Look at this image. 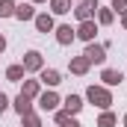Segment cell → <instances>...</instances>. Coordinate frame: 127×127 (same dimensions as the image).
Instances as JSON below:
<instances>
[{"label":"cell","mask_w":127,"mask_h":127,"mask_svg":"<svg viewBox=\"0 0 127 127\" xmlns=\"http://www.w3.org/2000/svg\"><path fill=\"white\" fill-rule=\"evenodd\" d=\"M89 100L95 103V106H100V109H109V103H112V95L106 92V89H100V86H89Z\"/></svg>","instance_id":"obj_1"},{"label":"cell","mask_w":127,"mask_h":127,"mask_svg":"<svg viewBox=\"0 0 127 127\" xmlns=\"http://www.w3.org/2000/svg\"><path fill=\"white\" fill-rule=\"evenodd\" d=\"M95 12H97V0H80V6L74 9V15L80 18V24H83V21H92Z\"/></svg>","instance_id":"obj_2"},{"label":"cell","mask_w":127,"mask_h":127,"mask_svg":"<svg viewBox=\"0 0 127 127\" xmlns=\"http://www.w3.org/2000/svg\"><path fill=\"white\" fill-rule=\"evenodd\" d=\"M89 62H103L106 59V50H103V44H92L89 41V47H86V53H83Z\"/></svg>","instance_id":"obj_3"},{"label":"cell","mask_w":127,"mask_h":127,"mask_svg":"<svg viewBox=\"0 0 127 127\" xmlns=\"http://www.w3.org/2000/svg\"><path fill=\"white\" fill-rule=\"evenodd\" d=\"M100 80H103L106 86H121V80H124V74H121V71H112V68H103V74H100Z\"/></svg>","instance_id":"obj_4"},{"label":"cell","mask_w":127,"mask_h":127,"mask_svg":"<svg viewBox=\"0 0 127 127\" xmlns=\"http://www.w3.org/2000/svg\"><path fill=\"white\" fill-rule=\"evenodd\" d=\"M38 68H41V53L38 50H30L24 56V71H38Z\"/></svg>","instance_id":"obj_5"},{"label":"cell","mask_w":127,"mask_h":127,"mask_svg":"<svg viewBox=\"0 0 127 127\" xmlns=\"http://www.w3.org/2000/svg\"><path fill=\"white\" fill-rule=\"evenodd\" d=\"M95 32H97L95 21H83V24H80V30H77V35H80L83 41H92V38H95Z\"/></svg>","instance_id":"obj_6"},{"label":"cell","mask_w":127,"mask_h":127,"mask_svg":"<svg viewBox=\"0 0 127 127\" xmlns=\"http://www.w3.org/2000/svg\"><path fill=\"white\" fill-rule=\"evenodd\" d=\"M38 106H41V109H47V112H50V109H56V106H59V97L53 95V92H44V95L38 97Z\"/></svg>","instance_id":"obj_7"},{"label":"cell","mask_w":127,"mask_h":127,"mask_svg":"<svg viewBox=\"0 0 127 127\" xmlns=\"http://www.w3.org/2000/svg\"><path fill=\"white\" fill-rule=\"evenodd\" d=\"M56 41H59V44H71V41H74V30H71L68 24H62V27L56 30Z\"/></svg>","instance_id":"obj_8"},{"label":"cell","mask_w":127,"mask_h":127,"mask_svg":"<svg viewBox=\"0 0 127 127\" xmlns=\"http://www.w3.org/2000/svg\"><path fill=\"white\" fill-rule=\"evenodd\" d=\"M80 109H83V100H80L77 95L65 97V112H68V115H74V112H80Z\"/></svg>","instance_id":"obj_9"},{"label":"cell","mask_w":127,"mask_h":127,"mask_svg":"<svg viewBox=\"0 0 127 127\" xmlns=\"http://www.w3.org/2000/svg\"><path fill=\"white\" fill-rule=\"evenodd\" d=\"M41 83H44V86H56V83H59V71H56V68H44V71H41Z\"/></svg>","instance_id":"obj_10"},{"label":"cell","mask_w":127,"mask_h":127,"mask_svg":"<svg viewBox=\"0 0 127 127\" xmlns=\"http://www.w3.org/2000/svg\"><path fill=\"white\" fill-rule=\"evenodd\" d=\"M35 27L41 32H50L53 30V18H50V15H35Z\"/></svg>","instance_id":"obj_11"},{"label":"cell","mask_w":127,"mask_h":127,"mask_svg":"<svg viewBox=\"0 0 127 127\" xmlns=\"http://www.w3.org/2000/svg\"><path fill=\"white\" fill-rule=\"evenodd\" d=\"M15 109H18L21 115H30V112H32V103H30V97L18 95V100H15Z\"/></svg>","instance_id":"obj_12"},{"label":"cell","mask_w":127,"mask_h":127,"mask_svg":"<svg viewBox=\"0 0 127 127\" xmlns=\"http://www.w3.org/2000/svg\"><path fill=\"white\" fill-rule=\"evenodd\" d=\"M71 71H74V74H86V71H89V59H86V56L71 59Z\"/></svg>","instance_id":"obj_13"},{"label":"cell","mask_w":127,"mask_h":127,"mask_svg":"<svg viewBox=\"0 0 127 127\" xmlns=\"http://www.w3.org/2000/svg\"><path fill=\"white\" fill-rule=\"evenodd\" d=\"M15 15H18L21 21H30V18H35V12H32V3H24V6H18V9H15Z\"/></svg>","instance_id":"obj_14"},{"label":"cell","mask_w":127,"mask_h":127,"mask_svg":"<svg viewBox=\"0 0 127 127\" xmlns=\"http://www.w3.org/2000/svg\"><path fill=\"white\" fill-rule=\"evenodd\" d=\"M50 6H53V12H56V15L71 12V0H50Z\"/></svg>","instance_id":"obj_15"},{"label":"cell","mask_w":127,"mask_h":127,"mask_svg":"<svg viewBox=\"0 0 127 127\" xmlns=\"http://www.w3.org/2000/svg\"><path fill=\"white\" fill-rule=\"evenodd\" d=\"M6 77H9V80H21V77H24V65H9V68H6Z\"/></svg>","instance_id":"obj_16"},{"label":"cell","mask_w":127,"mask_h":127,"mask_svg":"<svg viewBox=\"0 0 127 127\" xmlns=\"http://www.w3.org/2000/svg\"><path fill=\"white\" fill-rule=\"evenodd\" d=\"M35 92H38V80H27V83H24V92H21V95H24V97H32Z\"/></svg>","instance_id":"obj_17"},{"label":"cell","mask_w":127,"mask_h":127,"mask_svg":"<svg viewBox=\"0 0 127 127\" xmlns=\"http://www.w3.org/2000/svg\"><path fill=\"white\" fill-rule=\"evenodd\" d=\"M112 124H115V115H112V112H103V115L97 118V127H112Z\"/></svg>","instance_id":"obj_18"},{"label":"cell","mask_w":127,"mask_h":127,"mask_svg":"<svg viewBox=\"0 0 127 127\" xmlns=\"http://www.w3.org/2000/svg\"><path fill=\"white\" fill-rule=\"evenodd\" d=\"M0 15H15V3L12 0H0Z\"/></svg>","instance_id":"obj_19"},{"label":"cell","mask_w":127,"mask_h":127,"mask_svg":"<svg viewBox=\"0 0 127 127\" xmlns=\"http://www.w3.org/2000/svg\"><path fill=\"white\" fill-rule=\"evenodd\" d=\"M21 118H24V127H41V121H38V115H21Z\"/></svg>","instance_id":"obj_20"},{"label":"cell","mask_w":127,"mask_h":127,"mask_svg":"<svg viewBox=\"0 0 127 127\" xmlns=\"http://www.w3.org/2000/svg\"><path fill=\"white\" fill-rule=\"evenodd\" d=\"M97 18H100V24H109V21H112V12H109V9H100Z\"/></svg>","instance_id":"obj_21"},{"label":"cell","mask_w":127,"mask_h":127,"mask_svg":"<svg viewBox=\"0 0 127 127\" xmlns=\"http://www.w3.org/2000/svg\"><path fill=\"white\" fill-rule=\"evenodd\" d=\"M112 9L115 12H127V0H112Z\"/></svg>","instance_id":"obj_22"},{"label":"cell","mask_w":127,"mask_h":127,"mask_svg":"<svg viewBox=\"0 0 127 127\" xmlns=\"http://www.w3.org/2000/svg\"><path fill=\"white\" fill-rule=\"evenodd\" d=\"M62 127H80V121H77V118H65Z\"/></svg>","instance_id":"obj_23"},{"label":"cell","mask_w":127,"mask_h":127,"mask_svg":"<svg viewBox=\"0 0 127 127\" xmlns=\"http://www.w3.org/2000/svg\"><path fill=\"white\" fill-rule=\"evenodd\" d=\"M6 106H9V97H6V95H3V92H0V112H3Z\"/></svg>","instance_id":"obj_24"},{"label":"cell","mask_w":127,"mask_h":127,"mask_svg":"<svg viewBox=\"0 0 127 127\" xmlns=\"http://www.w3.org/2000/svg\"><path fill=\"white\" fill-rule=\"evenodd\" d=\"M3 47H6V38H3V35H0V50H3Z\"/></svg>","instance_id":"obj_25"},{"label":"cell","mask_w":127,"mask_h":127,"mask_svg":"<svg viewBox=\"0 0 127 127\" xmlns=\"http://www.w3.org/2000/svg\"><path fill=\"white\" fill-rule=\"evenodd\" d=\"M124 27H127V15H124Z\"/></svg>","instance_id":"obj_26"},{"label":"cell","mask_w":127,"mask_h":127,"mask_svg":"<svg viewBox=\"0 0 127 127\" xmlns=\"http://www.w3.org/2000/svg\"><path fill=\"white\" fill-rule=\"evenodd\" d=\"M124 124H127V115H124Z\"/></svg>","instance_id":"obj_27"},{"label":"cell","mask_w":127,"mask_h":127,"mask_svg":"<svg viewBox=\"0 0 127 127\" xmlns=\"http://www.w3.org/2000/svg\"><path fill=\"white\" fill-rule=\"evenodd\" d=\"M35 3H38V0H35Z\"/></svg>","instance_id":"obj_28"}]
</instances>
